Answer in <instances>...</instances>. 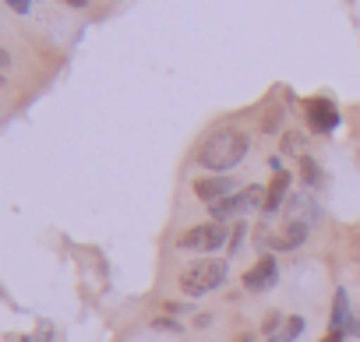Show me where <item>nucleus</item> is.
Instances as JSON below:
<instances>
[{
	"mask_svg": "<svg viewBox=\"0 0 360 342\" xmlns=\"http://www.w3.org/2000/svg\"><path fill=\"white\" fill-rule=\"evenodd\" d=\"M195 195H198V202H205V205L212 209V205H219L223 198L237 195V184H233L226 173H219V177H202V180H195Z\"/></svg>",
	"mask_w": 360,
	"mask_h": 342,
	"instance_id": "nucleus-7",
	"label": "nucleus"
},
{
	"mask_svg": "<svg viewBox=\"0 0 360 342\" xmlns=\"http://www.w3.org/2000/svg\"><path fill=\"white\" fill-rule=\"evenodd\" d=\"M50 338H53V328H50V324H43V328H39L32 338H25V342H50Z\"/></svg>",
	"mask_w": 360,
	"mask_h": 342,
	"instance_id": "nucleus-17",
	"label": "nucleus"
},
{
	"mask_svg": "<svg viewBox=\"0 0 360 342\" xmlns=\"http://www.w3.org/2000/svg\"><path fill=\"white\" fill-rule=\"evenodd\" d=\"M152 328H155V331H169V335H176V331H180V321H176L173 314H166V317H155Z\"/></svg>",
	"mask_w": 360,
	"mask_h": 342,
	"instance_id": "nucleus-13",
	"label": "nucleus"
},
{
	"mask_svg": "<svg viewBox=\"0 0 360 342\" xmlns=\"http://www.w3.org/2000/svg\"><path fill=\"white\" fill-rule=\"evenodd\" d=\"M265 188H258V184H251V188H244V191H237V195H230V198H223L219 205H212L209 212H212V219L216 223H230L233 216H240V212H248V209H265Z\"/></svg>",
	"mask_w": 360,
	"mask_h": 342,
	"instance_id": "nucleus-3",
	"label": "nucleus"
},
{
	"mask_svg": "<svg viewBox=\"0 0 360 342\" xmlns=\"http://www.w3.org/2000/svg\"><path fill=\"white\" fill-rule=\"evenodd\" d=\"M68 8H89V0H64Z\"/></svg>",
	"mask_w": 360,
	"mask_h": 342,
	"instance_id": "nucleus-22",
	"label": "nucleus"
},
{
	"mask_svg": "<svg viewBox=\"0 0 360 342\" xmlns=\"http://www.w3.org/2000/svg\"><path fill=\"white\" fill-rule=\"evenodd\" d=\"M342 335H346V331H332V335H328L325 342H342Z\"/></svg>",
	"mask_w": 360,
	"mask_h": 342,
	"instance_id": "nucleus-23",
	"label": "nucleus"
},
{
	"mask_svg": "<svg viewBox=\"0 0 360 342\" xmlns=\"http://www.w3.org/2000/svg\"><path fill=\"white\" fill-rule=\"evenodd\" d=\"M180 310H184V303H173V300L166 303V314H180Z\"/></svg>",
	"mask_w": 360,
	"mask_h": 342,
	"instance_id": "nucleus-21",
	"label": "nucleus"
},
{
	"mask_svg": "<svg viewBox=\"0 0 360 342\" xmlns=\"http://www.w3.org/2000/svg\"><path fill=\"white\" fill-rule=\"evenodd\" d=\"M300 148H304V138H300V134H286L283 152H300Z\"/></svg>",
	"mask_w": 360,
	"mask_h": 342,
	"instance_id": "nucleus-15",
	"label": "nucleus"
},
{
	"mask_svg": "<svg viewBox=\"0 0 360 342\" xmlns=\"http://www.w3.org/2000/svg\"><path fill=\"white\" fill-rule=\"evenodd\" d=\"M349 321H353L349 296H346V289H335V300H332V331H346Z\"/></svg>",
	"mask_w": 360,
	"mask_h": 342,
	"instance_id": "nucleus-9",
	"label": "nucleus"
},
{
	"mask_svg": "<svg viewBox=\"0 0 360 342\" xmlns=\"http://www.w3.org/2000/svg\"><path fill=\"white\" fill-rule=\"evenodd\" d=\"M346 335H356V338H360V314H353V321H349Z\"/></svg>",
	"mask_w": 360,
	"mask_h": 342,
	"instance_id": "nucleus-20",
	"label": "nucleus"
},
{
	"mask_svg": "<svg viewBox=\"0 0 360 342\" xmlns=\"http://www.w3.org/2000/svg\"><path fill=\"white\" fill-rule=\"evenodd\" d=\"M4 4L15 11V15H29L32 11V4H36V0H4Z\"/></svg>",
	"mask_w": 360,
	"mask_h": 342,
	"instance_id": "nucleus-14",
	"label": "nucleus"
},
{
	"mask_svg": "<svg viewBox=\"0 0 360 342\" xmlns=\"http://www.w3.org/2000/svg\"><path fill=\"white\" fill-rule=\"evenodd\" d=\"M279 113H283V110L269 113V120H265V131H276V127H279Z\"/></svg>",
	"mask_w": 360,
	"mask_h": 342,
	"instance_id": "nucleus-19",
	"label": "nucleus"
},
{
	"mask_svg": "<svg viewBox=\"0 0 360 342\" xmlns=\"http://www.w3.org/2000/svg\"><path fill=\"white\" fill-rule=\"evenodd\" d=\"M300 331H304V317H297V314H293V317H286V321H283V328H279L269 342H297V338H300Z\"/></svg>",
	"mask_w": 360,
	"mask_h": 342,
	"instance_id": "nucleus-11",
	"label": "nucleus"
},
{
	"mask_svg": "<svg viewBox=\"0 0 360 342\" xmlns=\"http://www.w3.org/2000/svg\"><path fill=\"white\" fill-rule=\"evenodd\" d=\"M176 282L188 296H205V293H212L226 282V261L223 258H198L191 268L180 272Z\"/></svg>",
	"mask_w": 360,
	"mask_h": 342,
	"instance_id": "nucleus-2",
	"label": "nucleus"
},
{
	"mask_svg": "<svg viewBox=\"0 0 360 342\" xmlns=\"http://www.w3.org/2000/svg\"><path fill=\"white\" fill-rule=\"evenodd\" d=\"M300 180H304L307 188L321 184V169H318V162H314V159H300Z\"/></svg>",
	"mask_w": 360,
	"mask_h": 342,
	"instance_id": "nucleus-12",
	"label": "nucleus"
},
{
	"mask_svg": "<svg viewBox=\"0 0 360 342\" xmlns=\"http://www.w3.org/2000/svg\"><path fill=\"white\" fill-rule=\"evenodd\" d=\"M237 342H255V335H240V338H237Z\"/></svg>",
	"mask_w": 360,
	"mask_h": 342,
	"instance_id": "nucleus-24",
	"label": "nucleus"
},
{
	"mask_svg": "<svg viewBox=\"0 0 360 342\" xmlns=\"http://www.w3.org/2000/svg\"><path fill=\"white\" fill-rule=\"evenodd\" d=\"M248 134L244 131H233V127H226V131H216V134H209L205 141H202V148H198V166H205V169H212V173H230L233 166H240V159L248 155Z\"/></svg>",
	"mask_w": 360,
	"mask_h": 342,
	"instance_id": "nucleus-1",
	"label": "nucleus"
},
{
	"mask_svg": "<svg viewBox=\"0 0 360 342\" xmlns=\"http://www.w3.org/2000/svg\"><path fill=\"white\" fill-rule=\"evenodd\" d=\"M226 244V223H205V226H195L180 237V251H219Z\"/></svg>",
	"mask_w": 360,
	"mask_h": 342,
	"instance_id": "nucleus-4",
	"label": "nucleus"
},
{
	"mask_svg": "<svg viewBox=\"0 0 360 342\" xmlns=\"http://www.w3.org/2000/svg\"><path fill=\"white\" fill-rule=\"evenodd\" d=\"M244 223H237V230H233V237H230V254H237V247H240V240H244Z\"/></svg>",
	"mask_w": 360,
	"mask_h": 342,
	"instance_id": "nucleus-16",
	"label": "nucleus"
},
{
	"mask_svg": "<svg viewBox=\"0 0 360 342\" xmlns=\"http://www.w3.org/2000/svg\"><path fill=\"white\" fill-rule=\"evenodd\" d=\"M279 321H283L279 314H269V317H265V331H269V335H276V331H279Z\"/></svg>",
	"mask_w": 360,
	"mask_h": 342,
	"instance_id": "nucleus-18",
	"label": "nucleus"
},
{
	"mask_svg": "<svg viewBox=\"0 0 360 342\" xmlns=\"http://www.w3.org/2000/svg\"><path fill=\"white\" fill-rule=\"evenodd\" d=\"M276 279H279V265H276L272 254H265V258H258V265H251V268L244 272V289L265 293V289L276 286Z\"/></svg>",
	"mask_w": 360,
	"mask_h": 342,
	"instance_id": "nucleus-6",
	"label": "nucleus"
},
{
	"mask_svg": "<svg viewBox=\"0 0 360 342\" xmlns=\"http://www.w3.org/2000/svg\"><path fill=\"white\" fill-rule=\"evenodd\" d=\"M304 117H307L311 131H318V134H328V131L339 127V110H335L328 99H321V96H318V99H307Z\"/></svg>",
	"mask_w": 360,
	"mask_h": 342,
	"instance_id": "nucleus-5",
	"label": "nucleus"
},
{
	"mask_svg": "<svg viewBox=\"0 0 360 342\" xmlns=\"http://www.w3.org/2000/svg\"><path fill=\"white\" fill-rule=\"evenodd\" d=\"M304 237H307V226L304 223H286V230L276 237V251H293V247H300L304 244Z\"/></svg>",
	"mask_w": 360,
	"mask_h": 342,
	"instance_id": "nucleus-10",
	"label": "nucleus"
},
{
	"mask_svg": "<svg viewBox=\"0 0 360 342\" xmlns=\"http://www.w3.org/2000/svg\"><path fill=\"white\" fill-rule=\"evenodd\" d=\"M286 191H290V173L279 169V173L272 177V184H269V191H265V212H279V205L286 202Z\"/></svg>",
	"mask_w": 360,
	"mask_h": 342,
	"instance_id": "nucleus-8",
	"label": "nucleus"
}]
</instances>
